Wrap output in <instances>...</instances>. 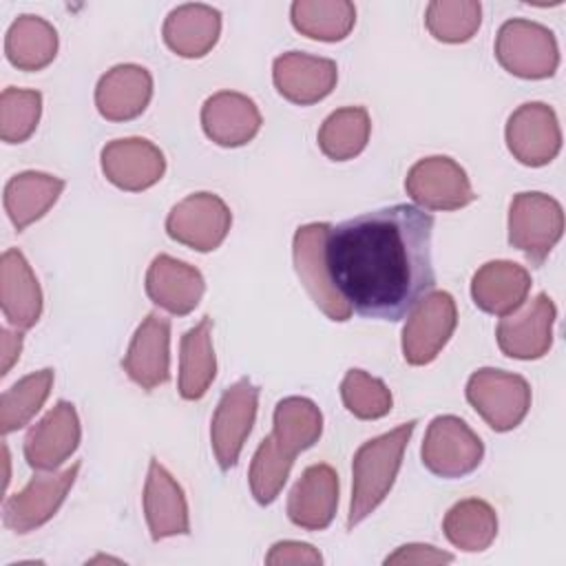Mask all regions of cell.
I'll list each match as a JSON object with an SVG mask.
<instances>
[{"instance_id": "6da1fadb", "label": "cell", "mask_w": 566, "mask_h": 566, "mask_svg": "<svg viewBox=\"0 0 566 566\" xmlns=\"http://www.w3.org/2000/svg\"><path fill=\"white\" fill-rule=\"evenodd\" d=\"M433 214L394 203L329 228L325 263L336 292L363 318L402 321L436 285Z\"/></svg>"}, {"instance_id": "7a4b0ae2", "label": "cell", "mask_w": 566, "mask_h": 566, "mask_svg": "<svg viewBox=\"0 0 566 566\" xmlns=\"http://www.w3.org/2000/svg\"><path fill=\"white\" fill-rule=\"evenodd\" d=\"M416 424V420H407L405 424L363 442L354 453L352 500L347 515L349 531L369 517L389 495Z\"/></svg>"}, {"instance_id": "3957f363", "label": "cell", "mask_w": 566, "mask_h": 566, "mask_svg": "<svg viewBox=\"0 0 566 566\" xmlns=\"http://www.w3.org/2000/svg\"><path fill=\"white\" fill-rule=\"evenodd\" d=\"M495 57L504 71L522 80H546L559 66L555 33L533 20H506L495 35Z\"/></svg>"}, {"instance_id": "277c9868", "label": "cell", "mask_w": 566, "mask_h": 566, "mask_svg": "<svg viewBox=\"0 0 566 566\" xmlns=\"http://www.w3.org/2000/svg\"><path fill=\"white\" fill-rule=\"evenodd\" d=\"M467 400L497 433L515 429L531 409V385L524 376L482 367L467 380Z\"/></svg>"}, {"instance_id": "5b68a950", "label": "cell", "mask_w": 566, "mask_h": 566, "mask_svg": "<svg viewBox=\"0 0 566 566\" xmlns=\"http://www.w3.org/2000/svg\"><path fill=\"white\" fill-rule=\"evenodd\" d=\"M564 234V210L546 192H517L509 206V243L542 265Z\"/></svg>"}, {"instance_id": "8992f818", "label": "cell", "mask_w": 566, "mask_h": 566, "mask_svg": "<svg viewBox=\"0 0 566 566\" xmlns=\"http://www.w3.org/2000/svg\"><path fill=\"white\" fill-rule=\"evenodd\" d=\"M332 223H305L296 228L292 241V259L298 281L303 283L305 292L314 301V305L332 321H347L352 316V307L347 301L336 292L327 263H325V245Z\"/></svg>"}, {"instance_id": "52a82bcc", "label": "cell", "mask_w": 566, "mask_h": 566, "mask_svg": "<svg viewBox=\"0 0 566 566\" xmlns=\"http://www.w3.org/2000/svg\"><path fill=\"white\" fill-rule=\"evenodd\" d=\"M420 458L438 478H462L480 467L484 442L462 418L436 416L427 427Z\"/></svg>"}, {"instance_id": "ba28073f", "label": "cell", "mask_w": 566, "mask_h": 566, "mask_svg": "<svg viewBox=\"0 0 566 566\" xmlns=\"http://www.w3.org/2000/svg\"><path fill=\"white\" fill-rule=\"evenodd\" d=\"M80 467V462H73L64 471H42L33 475L22 491L4 500L2 524L18 535L44 526L64 504L71 486L75 484Z\"/></svg>"}, {"instance_id": "9c48e42d", "label": "cell", "mask_w": 566, "mask_h": 566, "mask_svg": "<svg viewBox=\"0 0 566 566\" xmlns=\"http://www.w3.org/2000/svg\"><path fill=\"white\" fill-rule=\"evenodd\" d=\"M232 212L214 192H192L166 217V232L172 241L197 252L217 250L228 237Z\"/></svg>"}, {"instance_id": "30bf717a", "label": "cell", "mask_w": 566, "mask_h": 566, "mask_svg": "<svg viewBox=\"0 0 566 566\" xmlns=\"http://www.w3.org/2000/svg\"><path fill=\"white\" fill-rule=\"evenodd\" d=\"M256 407L259 387L250 378H239L223 391L210 424L212 453L223 471L237 467L241 449L256 420Z\"/></svg>"}, {"instance_id": "8fae6325", "label": "cell", "mask_w": 566, "mask_h": 566, "mask_svg": "<svg viewBox=\"0 0 566 566\" xmlns=\"http://www.w3.org/2000/svg\"><path fill=\"white\" fill-rule=\"evenodd\" d=\"M405 190L422 210H460L475 201L467 170L447 155L418 159L405 177Z\"/></svg>"}, {"instance_id": "7c38bea8", "label": "cell", "mask_w": 566, "mask_h": 566, "mask_svg": "<svg viewBox=\"0 0 566 566\" xmlns=\"http://www.w3.org/2000/svg\"><path fill=\"white\" fill-rule=\"evenodd\" d=\"M458 325V307L449 292H429L409 314L402 327V356L422 367L438 358Z\"/></svg>"}, {"instance_id": "4fadbf2b", "label": "cell", "mask_w": 566, "mask_h": 566, "mask_svg": "<svg viewBox=\"0 0 566 566\" xmlns=\"http://www.w3.org/2000/svg\"><path fill=\"white\" fill-rule=\"evenodd\" d=\"M504 137L511 155L531 168L551 164L562 150L557 115L544 102H526L517 106L506 122Z\"/></svg>"}, {"instance_id": "5bb4252c", "label": "cell", "mask_w": 566, "mask_h": 566, "mask_svg": "<svg viewBox=\"0 0 566 566\" xmlns=\"http://www.w3.org/2000/svg\"><path fill=\"white\" fill-rule=\"evenodd\" d=\"M555 318L557 307L553 298L546 292H539L533 301L500 318L495 329L500 352L517 360L542 358L553 345Z\"/></svg>"}, {"instance_id": "9a60e30c", "label": "cell", "mask_w": 566, "mask_h": 566, "mask_svg": "<svg viewBox=\"0 0 566 566\" xmlns=\"http://www.w3.org/2000/svg\"><path fill=\"white\" fill-rule=\"evenodd\" d=\"M104 177L119 190L142 192L155 186L166 172V157L146 137L113 139L99 155Z\"/></svg>"}, {"instance_id": "2e32d148", "label": "cell", "mask_w": 566, "mask_h": 566, "mask_svg": "<svg viewBox=\"0 0 566 566\" xmlns=\"http://www.w3.org/2000/svg\"><path fill=\"white\" fill-rule=\"evenodd\" d=\"M82 440L77 409L69 400H57L46 416L35 422L24 438V460L35 471H55L69 460Z\"/></svg>"}, {"instance_id": "e0dca14e", "label": "cell", "mask_w": 566, "mask_h": 566, "mask_svg": "<svg viewBox=\"0 0 566 566\" xmlns=\"http://www.w3.org/2000/svg\"><path fill=\"white\" fill-rule=\"evenodd\" d=\"M122 367L133 382L153 391L170 380V321L150 312L135 329Z\"/></svg>"}, {"instance_id": "ac0fdd59", "label": "cell", "mask_w": 566, "mask_h": 566, "mask_svg": "<svg viewBox=\"0 0 566 566\" xmlns=\"http://www.w3.org/2000/svg\"><path fill=\"white\" fill-rule=\"evenodd\" d=\"M272 80L281 97L298 106H310L334 91L338 66L329 57L287 51L274 60Z\"/></svg>"}, {"instance_id": "d6986e66", "label": "cell", "mask_w": 566, "mask_h": 566, "mask_svg": "<svg viewBox=\"0 0 566 566\" xmlns=\"http://www.w3.org/2000/svg\"><path fill=\"white\" fill-rule=\"evenodd\" d=\"M144 287L157 307L175 316H186L199 305L206 281L195 265L170 254H157L146 270Z\"/></svg>"}, {"instance_id": "ffe728a7", "label": "cell", "mask_w": 566, "mask_h": 566, "mask_svg": "<svg viewBox=\"0 0 566 566\" xmlns=\"http://www.w3.org/2000/svg\"><path fill=\"white\" fill-rule=\"evenodd\" d=\"M261 122V111L254 99L237 91H219L201 106V128L206 137L223 148H237L252 142Z\"/></svg>"}, {"instance_id": "44dd1931", "label": "cell", "mask_w": 566, "mask_h": 566, "mask_svg": "<svg viewBox=\"0 0 566 566\" xmlns=\"http://www.w3.org/2000/svg\"><path fill=\"white\" fill-rule=\"evenodd\" d=\"M144 515L155 542L188 535L190 533V515L184 489L168 473L157 458L148 464V475L144 484Z\"/></svg>"}, {"instance_id": "7402d4cb", "label": "cell", "mask_w": 566, "mask_h": 566, "mask_svg": "<svg viewBox=\"0 0 566 566\" xmlns=\"http://www.w3.org/2000/svg\"><path fill=\"white\" fill-rule=\"evenodd\" d=\"M338 506V475L329 464L307 467L287 495V517L305 531H323Z\"/></svg>"}, {"instance_id": "603a6c76", "label": "cell", "mask_w": 566, "mask_h": 566, "mask_svg": "<svg viewBox=\"0 0 566 566\" xmlns=\"http://www.w3.org/2000/svg\"><path fill=\"white\" fill-rule=\"evenodd\" d=\"M531 285V274L524 265L497 259L475 270L471 279V298L482 312L502 318L526 303Z\"/></svg>"}, {"instance_id": "cb8c5ba5", "label": "cell", "mask_w": 566, "mask_h": 566, "mask_svg": "<svg viewBox=\"0 0 566 566\" xmlns=\"http://www.w3.org/2000/svg\"><path fill=\"white\" fill-rule=\"evenodd\" d=\"M153 97V75L139 64H117L95 86V106L108 122L139 117Z\"/></svg>"}, {"instance_id": "d4e9b609", "label": "cell", "mask_w": 566, "mask_h": 566, "mask_svg": "<svg viewBox=\"0 0 566 566\" xmlns=\"http://www.w3.org/2000/svg\"><path fill=\"white\" fill-rule=\"evenodd\" d=\"M0 307L15 329H31L42 316V290L27 256L18 248L0 259Z\"/></svg>"}, {"instance_id": "484cf974", "label": "cell", "mask_w": 566, "mask_h": 566, "mask_svg": "<svg viewBox=\"0 0 566 566\" xmlns=\"http://www.w3.org/2000/svg\"><path fill=\"white\" fill-rule=\"evenodd\" d=\"M166 46L181 57H203L221 35V13L201 2L175 7L161 29Z\"/></svg>"}, {"instance_id": "4316f807", "label": "cell", "mask_w": 566, "mask_h": 566, "mask_svg": "<svg viewBox=\"0 0 566 566\" xmlns=\"http://www.w3.org/2000/svg\"><path fill=\"white\" fill-rule=\"evenodd\" d=\"M64 190V179L40 172V170H24L13 175L2 195L4 210L18 232L27 230L33 221L42 219L53 203L60 199Z\"/></svg>"}, {"instance_id": "83f0119b", "label": "cell", "mask_w": 566, "mask_h": 566, "mask_svg": "<svg viewBox=\"0 0 566 566\" xmlns=\"http://www.w3.org/2000/svg\"><path fill=\"white\" fill-rule=\"evenodd\" d=\"M214 376L217 358L212 347V318L203 316L181 336L179 343V396L184 400L203 398Z\"/></svg>"}, {"instance_id": "f1b7e54d", "label": "cell", "mask_w": 566, "mask_h": 566, "mask_svg": "<svg viewBox=\"0 0 566 566\" xmlns=\"http://www.w3.org/2000/svg\"><path fill=\"white\" fill-rule=\"evenodd\" d=\"M4 55L20 71H40L57 55V31L40 15H18L4 35Z\"/></svg>"}, {"instance_id": "f546056e", "label": "cell", "mask_w": 566, "mask_h": 566, "mask_svg": "<svg viewBox=\"0 0 566 566\" xmlns=\"http://www.w3.org/2000/svg\"><path fill=\"white\" fill-rule=\"evenodd\" d=\"M321 433L323 413L316 402L303 396H287L276 402L270 438L281 451L296 458L301 451L314 447Z\"/></svg>"}, {"instance_id": "4dcf8cb0", "label": "cell", "mask_w": 566, "mask_h": 566, "mask_svg": "<svg viewBox=\"0 0 566 566\" xmlns=\"http://www.w3.org/2000/svg\"><path fill=\"white\" fill-rule=\"evenodd\" d=\"M442 531L455 548L464 553H482L497 535L495 509L480 497L460 500L447 511Z\"/></svg>"}, {"instance_id": "1f68e13d", "label": "cell", "mask_w": 566, "mask_h": 566, "mask_svg": "<svg viewBox=\"0 0 566 566\" xmlns=\"http://www.w3.org/2000/svg\"><path fill=\"white\" fill-rule=\"evenodd\" d=\"M290 18L301 35L321 42H338L356 24V7L347 0H296Z\"/></svg>"}, {"instance_id": "d6a6232c", "label": "cell", "mask_w": 566, "mask_h": 566, "mask_svg": "<svg viewBox=\"0 0 566 566\" xmlns=\"http://www.w3.org/2000/svg\"><path fill=\"white\" fill-rule=\"evenodd\" d=\"M371 133V119L363 106H345L325 117L318 128V148L332 161H347L358 157Z\"/></svg>"}, {"instance_id": "836d02e7", "label": "cell", "mask_w": 566, "mask_h": 566, "mask_svg": "<svg viewBox=\"0 0 566 566\" xmlns=\"http://www.w3.org/2000/svg\"><path fill=\"white\" fill-rule=\"evenodd\" d=\"M53 387V369L44 367L22 376L0 396V431L2 436L22 429L42 409Z\"/></svg>"}, {"instance_id": "e575fe53", "label": "cell", "mask_w": 566, "mask_h": 566, "mask_svg": "<svg viewBox=\"0 0 566 566\" xmlns=\"http://www.w3.org/2000/svg\"><path fill=\"white\" fill-rule=\"evenodd\" d=\"M424 24L440 42H467L482 24V4L475 0H433L427 7Z\"/></svg>"}, {"instance_id": "d590c367", "label": "cell", "mask_w": 566, "mask_h": 566, "mask_svg": "<svg viewBox=\"0 0 566 566\" xmlns=\"http://www.w3.org/2000/svg\"><path fill=\"white\" fill-rule=\"evenodd\" d=\"M292 464H294V458L281 451L270 436L261 440L248 471L250 491L261 506H268L279 497V493L283 491L290 478Z\"/></svg>"}, {"instance_id": "8d00e7d4", "label": "cell", "mask_w": 566, "mask_h": 566, "mask_svg": "<svg viewBox=\"0 0 566 566\" xmlns=\"http://www.w3.org/2000/svg\"><path fill=\"white\" fill-rule=\"evenodd\" d=\"M42 115V93L9 86L0 95V137L7 144L27 142Z\"/></svg>"}, {"instance_id": "74e56055", "label": "cell", "mask_w": 566, "mask_h": 566, "mask_svg": "<svg viewBox=\"0 0 566 566\" xmlns=\"http://www.w3.org/2000/svg\"><path fill=\"white\" fill-rule=\"evenodd\" d=\"M340 398L347 411L360 420H378L394 407L387 385L363 369H349L345 374L340 382Z\"/></svg>"}, {"instance_id": "f35d334b", "label": "cell", "mask_w": 566, "mask_h": 566, "mask_svg": "<svg viewBox=\"0 0 566 566\" xmlns=\"http://www.w3.org/2000/svg\"><path fill=\"white\" fill-rule=\"evenodd\" d=\"M268 566H285V564H307V566H318L323 564L321 553L305 542H294V539H283L272 544L270 553L265 555Z\"/></svg>"}, {"instance_id": "ab89813d", "label": "cell", "mask_w": 566, "mask_h": 566, "mask_svg": "<svg viewBox=\"0 0 566 566\" xmlns=\"http://www.w3.org/2000/svg\"><path fill=\"white\" fill-rule=\"evenodd\" d=\"M453 562L451 553H444L431 544H402L391 555L385 557V564H449Z\"/></svg>"}, {"instance_id": "60d3db41", "label": "cell", "mask_w": 566, "mask_h": 566, "mask_svg": "<svg viewBox=\"0 0 566 566\" xmlns=\"http://www.w3.org/2000/svg\"><path fill=\"white\" fill-rule=\"evenodd\" d=\"M22 352V334L0 329V374L7 376Z\"/></svg>"}]
</instances>
